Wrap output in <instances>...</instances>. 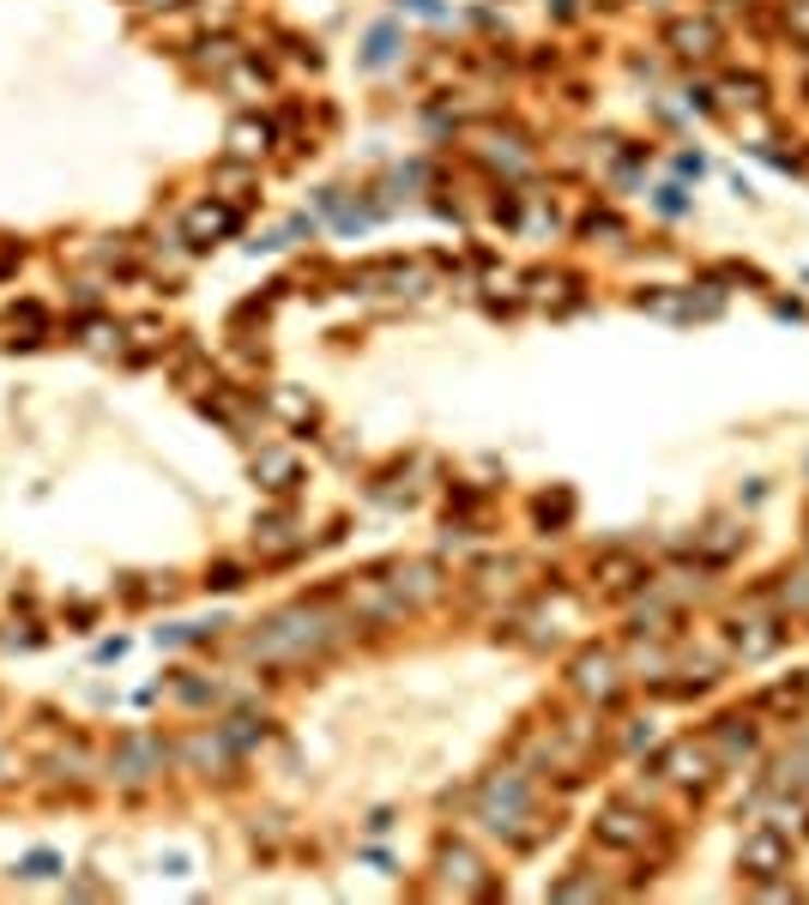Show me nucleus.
<instances>
[{"label":"nucleus","mask_w":809,"mask_h":905,"mask_svg":"<svg viewBox=\"0 0 809 905\" xmlns=\"http://www.w3.org/2000/svg\"><path fill=\"white\" fill-rule=\"evenodd\" d=\"M333 634H339V622H333L327 610L297 604V610H285V616L266 622V628L249 640V652L254 659H266V664H302V659H314L321 647H333Z\"/></svg>","instance_id":"1"},{"label":"nucleus","mask_w":809,"mask_h":905,"mask_svg":"<svg viewBox=\"0 0 809 905\" xmlns=\"http://www.w3.org/2000/svg\"><path fill=\"white\" fill-rule=\"evenodd\" d=\"M164 761H170L164 737H152V731H133V737H121L116 755H109V779H116V785H145V779L164 773Z\"/></svg>","instance_id":"2"},{"label":"nucleus","mask_w":809,"mask_h":905,"mask_svg":"<svg viewBox=\"0 0 809 905\" xmlns=\"http://www.w3.org/2000/svg\"><path fill=\"white\" fill-rule=\"evenodd\" d=\"M236 224H242V212L236 206H224V200H200V206L182 218V230H188V242L194 248H206V242H218V236H230Z\"/></svg>","instance_id":"3"},{"label":"nucleus","mask_w":809,"mask_h":905,"mask_svg":"<svg viewBox=\"0 0 809 905\" xmlns=\"http://www.w3.org/2000/svg\"><path fill=\"white\" fill-rule=\"evenodd\" d=\"M575 688L587 700H611L616 695V659H604V652H587V659L575 664Z\"/></svg>","instance_id":"4"},{"label":"nucleus","mask_w":809,"mask_h":905,"mask_svg":"<svg viewBox=\"0 0 809 905\" xmlns=\"http://www.w3.org/2000/svg\"><path fill=\"white\" fill-rule=\"evenodd\" d=\"M599 840L616 845V852H628V845L647 840V821H640V814H628V809H604L599 814Z\"/></svg>","instance_id":"5"},{"label":"nucleus","mask_w":809,"mask_h":905,"mask_svg":"<svg viewBox=\"0 0 809 905\" xmlns=\"http://www.w3.org/2000/svg\"><path fill=\"white\" fill-rule=\"evenodd\" d=\"M671 43H677V55H695V61H701V55H713L719 31L707 25V19H677V25H671Z\"/></svg>","instance_id":"6"},{"label":"nucleus","mask_w":809,"mask_h":905,"mask_svg":"<svg viewBox=\"0 0 809 905\" xmlns=\"http://www.w3.org/2000/svg\"><path fill=\"white\" fill-rule=\"evenodd\" d=\"M266 145H273V128H266V121H236L230 128V157H242V164L266 157Z\"/></svg>","instance_id":"7"},{"label":"nucleus","mask_w":809,"mask_h":905,"mask_svg":"<svg viewBox=\"0 0 809 905\" xmlns=\"http://www.w3.org/2000/svg\"><path fill=\"white\" fill-rule=\"evenodd\" d=\"M442 869H447V881H459V893H483V864L471 852H459L454 845V852L442 857Z\"/></svg>","instance_id":"8"},{"label":"nucleus","mask_w":809,"mask_h":905,"mask_svg":"<svg viewBox=\"0 0 809 905\" xmlns=\"http://www.w3.org/2000/svg\"><path fill=\"white\" fill-rule=\"evenodd\" d=\"M744 864H749V869H756V876H773V869H780V864H785V845H780V840H773V833H756V840H749V845H744Z\"/></svg>","instance_id":"9"},{"label":"nucleus","mask_w":809,"mask_h":905,"mask_svg":"<svg viewBox=\"0 0 809 905\" xmlns=\"http://www.w3.org/2000/svg\"><path fill=\"white\" fill-rule=\"evenodd\" d=\"M254 478H266V490H290L297 459H290V452H261V459H254Z\"/></svg>","instance_id":"10"},{"label":"nucleus","mask_w":809,"mask_h":905,"mask_svg":"<svg viewBox=\"0 0 809 905\" xmlns=\"http://www.w3.org/2000/svg\"><path fill=\"white\" fill-rule=\"evenodd\" d=\"M671 779H683V785H689V779H707V749H689V743H683V749H671Z\"/></svg>","instance_id":"11"},{"label":"nucleus","mask_w":809,"mask_h":905,"mask_svg":"<svg viewBox=\"0 0 809 905\" xmlns=\"http://www.w3.org/2000/svg\"><path fill=\"white\" fill-rule=\"evenodd\" d=\"M273 411L290 417V423H314V399H302V393H290V387L273 393Z\"/></svg>","instance_id":"12"},{"label":"nucleus","mask_w":809,"mask_h":905,"mask_svg":"<svg viewBox=\"0 0 809 905\" xmlns=\"http://www.w3.org/2000/svg\"><path fill=\"white\" fill-rule=\"evenodd\" d=\"M218 188H224V206H242V200H249V188H254V176L249 169H218Z\"/></svg>","instance_id":"13"},{"label":"nucleus","mask_w":809,"mask_h":905,"mask_svg":"<svg viewBox=\"0 0 809 905\" xmlns=\"http://www.w3.org/2000/svg\"><path fill=\"white\" fill-rule=\"evenodd\" d=\"M55 869H61V857H55V852H31L25 864H19V876H31V881H49Z\"/></svg>","instance_id":"14"},{"label":"nucleus","mask_w":809,"mask_h":905,"mask_svg":"<svg viewBox=\"0 0 809 905\" xmlns=\"http://www.w3.org/2000/svg\"><path fill=\"white\" fill-rule=\"evenodd\" d=\"M393 43H399V37H393V25H381V31H375V37H369V55H363V61H369V67H381V61H393Z\"/></svg>","instance_id":"15"},{"label":"nucleus","mask_w":809,"mask_h":905,"mask_svg":"<svg viewBox=\"0 0 809 905\" xmlns=\"http://www.w3.org/2000/svg\"><path fill=\"white\" fill-rule=\"evenodd\" d=\"M599 574H604V586H635V580H628V574H635V562H623V556H611Z\"/></svg>","instance_id":"16"},{"label":"nucleus","mask_w":809,"mask_h":905,"mask_svg":"<svg viewBox=\"0 0 809 905\" xmlns=\"http://www.w3.org/2000/svg\"><path fill=\"white\" fill-rule=\"evenodd\" d=\"M157 333H164V326H157V321H140V326H133V338H140V350H157V345H164V338H157Z\"/></svg>","instance_id":"17"},{"label":"nucleus","mask_w":809,"mask_h":905,"mask_svg":"<svg viewBox=\"0 0 809 905\" xmlns=\"http://www.w3.org/2000/svg\"><path fill=\"white\" fill-rule=\"evenodd\" d=\"M212 586H218V592H230V586H242V574H236V568H212Z\"/></svg>","instance_id":"18"},{"label":"nucleus","mask_w":809,"mask_h":905,"mask_svg":"<svg viewBox=\"0 0 809 905\" xmlns=\"http://www.w3.org/2000/svg\"><path fill=\"white\" fill-rule=\"evenodd\" d=\"M145 7H182V0H145Z\"/></svg>","instance_id":"19"}]
</instances>
